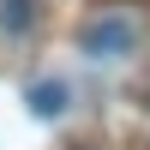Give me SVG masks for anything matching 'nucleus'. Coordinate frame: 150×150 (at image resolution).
Wrapping results in <instances>:
<instances>
[{
    "label": "nucleus",
    "instance_id": "nucleus-1",
    "mask_svg": "<svg viewBox=\"0 0 150 150\" xmlns=\"http://www.w3.org/2000/svg\"><path fill=\"white\" fill-rule=\"evenodd\" d=\"M132 42H138V30H132V18H120V12H108V18H90L78 30V48L90 60H120L132 54Z\"/></svg>",
    "mask_w": 150,
    "mask_h": 150
},
{
    "label": "nucleus",
    "instance_id": "nucleus-2",
    "mask_svg": "<svg viewBox=\"0 0 150 150\" xmlns=\"http://www.w3.org/2000/svg\"><path fill=\"white\" fill-rule=\"evenodd\" d=\"M66 84H60V78H36L30 84V90H24V102H30V114L36 120H60V114H66Z\"/></svg>",
    "mask_w": 150,
    "mask_h": 150
},
{
    "label": "nucleus",
    "instance_id": "nucleus-3",
    "mask_svg": "<svg viewBox=\"0 0 150 150\" xmlns=\"http://www.w3.org/2000/svg\"><path fill=\"white\" fill-rule=\"evenodd\" d=\"M36 12H42V0H0V30H6V36H24L36 24Z\"/></svg>",
    "mask_w": 150,
    "mask_h": 150
},
{
    "label": "nucleus",
    "instance_id": "nucleus-4",
    "mask_svg": "<svg viewBox=\"0 0 150 150\" xmlns=\"http://www.w3.org/2000/svg\"><path fill=\"white\" fill-rule=\"evenodd\" d=\"M66 150H96V144H66Z\"/></svg>",
    "mask_w": 150,
    "mask_h": 150
}]
</instances>
